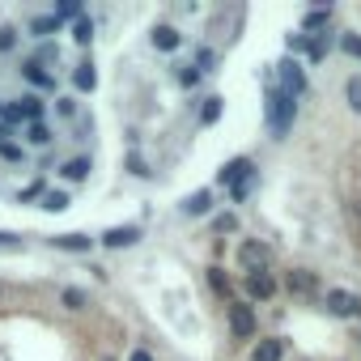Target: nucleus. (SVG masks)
<instances>
[{"mask_svg":"<svg viewBox=\"0 0 361 361\" xmlns=\"http://www.w3.org/2000/svg\"><path fill=\"white\" fill-rule=\"evenodd\" d=\"M264 115H268V128L272 136H285L298 119V98H289L276 81H268V102H264Z\"/></svg>","mask_w":361,"mask_h":361,"instance_id":"f257e3e1","label":"nucleus"},{"mask_svg":"<svg viewBox=\"0 0 361 361\" xmlns=\"http://www.w3.org/2000/svg\"><path fill=\"white\" fill-rule=\"evenodd\" d=\"M13 123H43V102H39L35 94L9 102V106H5V128H13Z\"/></svg>","mask_w":361,"mask_h":361,"instance_id":"f03ea898","label":"nucleus"},{"mask_svg":"<svg viewBox=\"0 0 361 361\" xmlns=\"http://www.w3.org/2000/svg\"><path fill=\"white\" fill-rule=\"evenodd\" d=\"M226 319H230V331L238 340H251L255 336V310H251V302H230L226 306Z\"/></svg>","mask_w":361,"mask_h":361,"instance_id":"7ed1b4c3","label":"nucleus"},{"mask_svg":"<svg viewBox=\"0 0 361 361\" xmlns=\"http://www.w3.org/2000/svg\"><path fill=\"white\" fill-rule=\"evenodd\" d=\"M251 174H259V170H255V161H251V157H234V161H226V166L217 170V183L234 192L238 183H247V178H251Z\"/></svg>","mask_w":361,"mask_h":361,"instance_id":"20e7f679","label":"nucleus"},{"mask_svg":"<svg viewBox=\"0 0 361 361\" xmlns=\"http://www.w3.org/2000/svg\"><path fill=\"white\" fill-rule=\"evenodd\" d=\"M323 306H327L336 319H353V314H361V298L348 293V289H327V293H323Z\"/></svg>","mask_w":361,"mask_h":361,"instance_id":"39448f33","label":"nucleus"},{"mask_svg":"<svg viewBox=\"0 0 361 361\" xmlns=\"http://www.w3.org/2000/svg\"><path fill=\"white\" fill-rule=\"evenodd\" d=\"M276 85H281L289 98H302V94H306V73H302V64H298V60H285V64H281V81H276Z\"/></svg>","mask_w":361,"mask_h":361,"instance_id":"423d86ee","label":"nucleus"},{"mask_svg":"<svg viewBox=\"0 0 361 361\" xmlns=\"http://www.w3.org/2000/svg\"><path fill=\"white\" fill-rule=\"evenodd\" d=\"M268 259H272V251H268L264 243H243V247H238V264L247 268V276H251V272H264Z\"/></svg>","mask_w":361,"mask_h":361,"instance_id":"0eeeda50","label":"nucleus"},{"mask_svg":"<svg viewBox=\"0 0 361 361\" xmlns=\"http://www.w3.org/2000/svg\"><path fill=\"white\" fill-rule=\"evenodd\" d=\"M102 247H111V251H123V247H136L140 243V226H111L102 238H98Z\"/></svg>","mask_w":361,"mask_h":361,"instance_id":"6e6552de","label":"nucleus"},{"mask_svg":"<svg viewBox=\"0 0 361 361\" xmlns=\"http://www.w3.org/2000/svg\"><path fill=\"white\" fill-rule=\"evenodd\" d=\"M51 247H56V251H68V255H90V251H94V238H90V234H56Z\"/></svg>","mask_w":361,"mask_h":361,"instance_id":"1a4fd4ad","label":"nucleus"},{"mask_svg":"<svg viewBox=\"0 0 361 361\" xmlns=\"http://www.w3.org/2000/svg\"><path fill=\"white\" fill-rule=\"evenodd\" d=\"M247 293H251L255 302H272V298H276V281H272L268 272H251V276H247Z\"/></svg>","mask_w":361,"mask_h":361,"instance_id":"9d476101","label":"nucleus"},{"mask_svg":"<svg viewBox=\"0 0 361 361\" xmlns=\"http://www.w3.org/2000/svg\"><path fill=\"white\" fill-rule=\"evenodd\" d=\"M22 77H26L35 90H56V73H47L39 60H26V64H22Z\"/></svg>","mask_w":361,"mask_h":361,"instance_id":"9b49d317","label":"nucleus"},{"mask_svg":"<svg viewBox=\"0 0 361 361\" xmlns=\"http://www.w3.org/2000/svg\"><path fill=\"white\" fill-rule=\"evenodd\" d=\"M251 361H285V340L281 336H268L251 348Z\"/></svg>","mask_w":361,"mask_h":361,"instance_id":"f8f14e48","label":"nucleus"},{"mask_svg":"<svg viewBox=\"0 0 361 361\" xmlns=\"http://www.w3.org/2000/svg\"><path fill=\"white\" fill-rule=\"evenodd\" d=\"M285 285H289V293H302V298L319 293V281H314V272H306V268H293Z\"/></svg>","mask_w":361,"mask_h":361,"instance_id":"ddd939ff","label":"nucleus"},{"mask_svg":"<svg viewBox=\"0 0 361 361\" xmlns=\"http://www.w3.org/2000/svg\"><path fill=\"white\" fill-rule=\"evenodd\" d=\"M149 39H153V47H157V51H178V43H183V35H178L174 26H153V35H149Z\"/></svg>","mask_w":361,"mask_h":361,"instance_id":"4468645a","label":"nucleus"},{"mask_svg":"<svg viewBox=\"0 0 361 361\" xmlns=\"http://www.w3.org/2000/svg\"><path fill=\"white\" fill-rule=\"evenodd\" d=\"M90 170H94V161H90V157H73V161H64V166H60V174L68 178V183H85Z\"/></svg>","mask_w":361,"mask_h":361,"instance_id":"2eb2a0df","label":"nucleus"},{"mask_svg":"<svg viewBox=\"0 0 361 361\" xmlns=\"http://www.w3.org/2000/svg\"><path fill=\"white\" fill-rule=\"evenodd\" d=\"M73 85H77L81 94H94V90H98V73H94V64H90V60H81V64H77Z\"/></svg>","mask_w":361,"mask_h":361,"instance_id":"dca6fc26","label":"nucleus"},{"mask_svg":"<svg viewBox=\"0 0 361 361\" xmlns=\"http://www.w3.org/2000/svg\"><path fill=\"white\" fill-rule=\"evenodd\" d=\"M30 35H35V39H51V35H60V18H56V13L30 18Z\"/></svg>","mask_w":361,"mask_h":361,"instance_id":"f3484780","label":"nucleus"},{"mask_svg":"<svg viewBox=\"0 0 361 361\" xmlns=\"http://www.w3.org/2000/svg\"><path fill=\"white\" fill-rule=\"evenodd\" d=\"M221 111H226V98H221V94H209V98H204V106H200V123H204V128H213V123L221 119Z\"/></svg>","mask_w":361,"mask_h":361,"instance_id":"a211bd4d","label":"nucleus"},{"mask_svg":"<svg viewBox=\"0 0 361 361\" xmlns=\"http://www.w3.org/2000/svg\"><path fill=\"white\" fill-rule=\"evenodd\" d=\"M209 209H213V192H196V196L183 200V213H188V217H204Z\"/></svg>","mask_w":361,"mask_h":361,"instance_id":"6ab92c4d","label":"nucleus"},{"mask_svg":"<svg viewBox=\"0 0 361 361\" xmlns=\"http://www.w3.org/2000/svg\"><path fill=\"white\" fill-rule=\"evenodd\" d=\"M327 26H331V5H327V9H310V13L302 18V30H310V35H314V30H327Z\"/></svg>","mask_w":361,"mask_h":361,"instance_id":"aec40b11","label":"nucleus"},{"mask_svg":"<svg viewBox=\"0 0 361 361\" xmlns=\"http://www.w3.org/2000/svg\"><path fill=\"white\" fill-rule=\"evenodd\" d=\"M209 285L217 289V298H230V293H234V285H230V276H226L221 268H209Z\"/></svg>","mask_w":361,"mask_h":361,"instance_id":"412c9836","label":"nucleus"},{"mask_svg":"<svg viewBox=\"0 0 361 361\" xmlns=\"http://www.w3.org/2000/svg\"><path fill=\"white\" fill-rule=\"evenodd\" d=\"M60 302H64L68 310H85V306H90V298H85V289H73V285H68V289L60 293Z\"/></svg>","mask_w":361,"mask_h":361,"instance_id":"4be33fe9","label":"nucleus"},{"mask_svg":"<svg viewBox=\"0 0 361 361\" xmlns=\"http://www.w3.org/2000/svg\"><path fill=\"white\" fill-rule=\"evenodd\" d=\"M26 140H30V145H51L56 136H51L47 123H30V128H26Z\"/></svg>","mask_w":361,"mask_h":361,"instance_id":"5701e85b","label":"nucleus"},{"mask_svg":"<svg viewBox=\"0 0 361 361\" xmlns=\"http://www.w3.org/2000/svg\"><path fill=\"white\" fill-rule=\"evenodd\" d=\"M43 209L47 213H64L68 209V192H43Z\"/></svg>","mask_w":361,"mask_h":361,"instance_id":"b1692460","label":"nucleus"},{"mask_svg":"<svg viewBox=\"0 0 361 361\" xmlns=\"http://www.w3.org/2000/svg\"><path fill=\"white\" fill-rule=\"evenodd\" d=\"M73 39H77L81 47H90V43H94V22H90V18H81V22L73 26Z\"/></svg>","mask_w":361,"mask_h":361,"instance_id":"393cba45","label":"nucleus"},{"mask_svg":"<svg viewBox=\"0 0 361 361\" xmlns=\"http://www.w3.org/2000/svg\"><path fill=\"white\" fill-rule=\"evenodd\" d=\"M285 47H289V56H310V35H289Z\"/></svg>","mask_w":361,"mask_h":361,"instance_id":"a878e982","label":"nucleus"},{"mask_svg":"<svg viewBox=\"0 0 361 361\" xmlns=\"http://www.w3.org/2000/svg\"><path fill=\"white\" fill-rule=\"evenodd\" d=\"M200 77H204V73H200L196 64H188V68H178V85H183V90H196V85H200Z\"/></svg>","mask_w":361,"mask_h":361,"instance_id":"bb28decb","label":"nucleus"},{"mask_svg":"<svg viewBox=\"0 0 361 361\" xmlns=\"http://www.w3.org/2000/svg\"><path fill=\"white\" fill-rule=\"evenodd\" d=\"M56 18H60V26L64 22H81V5H77V0H64V5L56 9Z\"/></svg>","mask_w":361,"mask_h":361,"instance_id":"cd10ccee","label":"nucleus"},{"mask_svg":"<svg viewBox=\"0 0 361 361\" xmlns=\"http://www.w3.org/2000/svg\"><path fill=\"white\" fill-rule=\"evenodd\" d=\"M18 47V30L13 26H0V56H9Z\"/></svg>","mask_w":361,"mask_h":361,"instance_id":"c85d7f7f","label":"nucleus"},{"mask_svg":"<svg viewBox=\"0 0 361 361\" xmlns=\"http://www.w3.org/2000/svg\"><path fill=\"white\" fill-rule=\"evenodd\" d=\"M196 68H200V73H217V56H213L209 47H200V51H196Z\"/></svg>","mask_w":361,"mask_h":361,"instance_id":"c756f323","label":"nucleus"},{"mask_svg":"<svg viewBox=\"0 0 361 361\" xmlns=\"http://www.w3.org/2000/svg\"><path fill=\"white\" fill-rule=\"evenodd\" d=\"M128 170H132L136 178H149V174H153V170H149V161H145L140 153H132V157H128Z\"/></svg>","mask_w":361,"mask_h":361,"instance_id":"7c9ffc66","label":"nucleus"},{"mask_svg":"<svg viewBox=\"0 0 361 361\" xmlns=\"http://www.w3.org/2000/svg\"><path fill=\"white\" fill-rule=\"evenodd\" d=\"M340 47H344V56L361 60V39H357V35H344V39H340Z\"/></svg>","mask_w":361,"mask_h":361,"instance_id":"2f4dec72","label":"nucleus"},{"mask_svg":"<svg viewBox=\"0 0 361 361\" xmlns=\"http://www.w3.org/2000/svg\"><path fill=\"white\" fill-rule=\"evenodd\" d=\"M0 157H5V161H22L26 153H22V149H18L13 140H0Z\"/></svg>","mask_w":361,"mask_h":361,"instance_id":"473e14b6","label":"nucleus"},{"mask_svg":"<svg viewBox=\"0 0 361 361\" xmlns=\"http://www.w3.org/2000/svg\"><path fill=\"white\" fill-rule=\"evenodd\" d=\"M213 226H217L221 234H234V230H238V217H234V213H221V217H217Z\"/></svg>","mask_w":361,"mask_h":361,"instance_id":"72a5a7b5","label":"nucleus"},{"mask_svg":"<svg viewBox=\"0 0 361 361\" xmlns=\"http://www.w3.org/2000/svg\"><path fill=\"white\" fill-rule=\"evenodd\" d=\"M255 178H259V174H251V178H247V183H238V188H234V192H230V196H234V200H238V204H243V200H247V196H251V188H255Z\"/></svg>","mask_w":361,"mask_h":361,"instance_id":"f704fd0d","label":"nucleus"},{"mask_svg":"<svg viewBox=\"0 0 361 361\" xmlns=\"http://www.w3.org/2000/svg\"><path fill=\"white\" fill-rule=\"evenodd\" d=\"M348 106H353V111H361V81H357V77L348 81Z\"/></svg>","mask_w":361,"mask_h":361,"instance_id":"c9c22d12","label":"nucleus"},{"mask_svg":"<svg viewBox=\"0 0 361 361\" xmlns=\"http://www.w3.org/2000/svg\"><path fill=\"white\" fill-rule=\"evenodd\" d=\"M39 196H43V183H30L26 192H18V200H22V204H26V200H39Z\"/></svg>","mask_w":361,"mask_h":361,"instance_id":"e433bc0d","label":"nucleus"},{"mask_svg":"<svg viewBox=\"0 0 361 361\" xmlns=\"http://www.w3.org/2000/svg\"><path fill=\"white\" fill-rule=\"evenodd\" d=\"M56 111L68 119V115H77V102H73V98H60V102H56Z\"/></svg>","mask_w":361,"mask_h":361,"instance_id":"4c0bfd02","label":"nucleus"},{"mask_svg":"<svg viewBox=\"0 0 361 361\" xmlns=\"http://www.w3.org/2000/svg\"><path fill=\"white\" fill-rule=\"evenodd\" d=\"M128 361H153V353H149V348H132Z\"/></svg>","mask_w":361,"mask_h":361,"instance_id":"58836bf2","label":"nucleus"},{"mask_svg":"<svg viewBox=\"0 0 361 361\" xmlns=\"http://www.w3.org/2000/svg\"><path fill=\"white\" fill-rule=\"evenodd\" d=\"M18 243H22L18 234H9V230H0V247H18Z\"/></svg>","mask_w":361,"mask_h":361,"instance_id":"ea45409f","label":"nucleus"},{"mask_svg":"<svg viewBox=\"0 0 361 361\" xmlns=\"http://www.w3.org/2000/svg\"><path fill=\"white\" fill-rule=\"evenodd\" d=\"M0 119H5V102H0Z\"/></svg>","mask_w":361,"mask_h":361,"instance_id":"a19ab883","label":"nucleus"}]
</instances>
